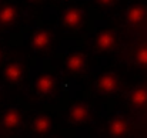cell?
<instances>
[{"label": "cell", "mask_w": 147, "mask_h": 138, "mask_svg": "<svg viewBox=\"0 0 147 138\" xmlns=\"http://www.w3.org/2000/svg\"><path fill=\"white\" fill-rule=\"evenodd\" d=\"M63 21L66 26L69 27H76L80 24L82 21V11L79 9H69L66 13H64V17H63Z\"/></svg>", "instance_id": "1"}, {"label": "cell", "mask_w": 147, "mask_h": 138, "mask_svg": "<svg viewBox=\"0 0 147 138\" xmlns=\"http://www.w3.org/2000/svg\"><path fill=\"white\" fill-rule=\"evenodd\" d=\"M87 108L84 107V105H82V104H79V105H74L73 108H71V113H70V118L74 121V123H82V121H84L86 118H87Z\"/></svg>", "instance_id": "3"}, {"label": "cell", "mask_w": 147, "mask_h": 138, "mask_svg": "<svg viewBox=\"0 0 147 138\" xmlns=\"http://www.w3.org/2000/svg\"><path fill=\"white\" fill-rule=\"evenodd\" d=\"M117 87V80L114 76L111 74H107V76H103L100 78V83H98V88L104 92H111L114 91V88Z\"/></svg>", "instance_id": "2"}, {"label": "cell", "mask_w": 147, "mask_h": 138, "mask_svg": "<svg viewBox=\"0 0 147 138\" xmlns=\"http://www.w3.org/2000/svg\"><path fill=\"white\" fill-rule=\"evenodd\" d=\"M137 58L142 64H147V48H142L137 54Z\"/></svg>", "instance_id": "15"}, {"label": "cell", "mask_w": 147, "mask_h": 138, "mask_svg": "<svg viewBox=\"0 0 147 138\" xmlns=\"http://www.w3.org/2000/svg\"><path fill=\"white\" fill-rule=\"evenodd\" d=\"M4 74H6L7 80H10V81H17V80L22 77V68H20L17 64H10V66L6 67Z\"/></svg>", "instance_id": "7"}, {"label": "cell", "mask_w": 147, "mask_h": 138, "mask_svg": "<svg viewBox=\"0 0 147 138\" xmlns=\"http://www.w3.org/2000/svg\"><path fill=\"white\" fill-rule=\"evenodd\" d=\"M36 86H37V88H39L40 92H49L53 88V80L50 78L49 76H42L37 80Z\"/></svg>", "instance_id": "10"}, {"label": "cell", "mask_w": 147, "mask_h": 138, "mask_svg": "<svg viewBox=\"0 0 147 138\" xmlns=\"http://www.w3.org/2000/svg\"><path fill=\"white\" fill-rule=\"evenodd\" d=\"M34 130L40 134H45L50 130V120L47 117H39L34 123Z\"/></svg>", "instance_id": "12"}, {"label": "cell", "mask_w": 147, "mask_h": 138, "mask_svg": "<svg viewBox=\"0 0 147 138\" xmlns=\"http://www.w3.org/2000/svg\"><path fill=\"white\" fill-rule=\"evenodd\" d=\"M114 44V37L111 33L109 31H103L98 34V39H97V46L101 48V50H109L110 47Z\"/></svg>", "instance_id": "4"}, {"label": "cell", "mask_w": 147, "mask_h": 138, "mask_svg": "<svg viewBox=\"0 0 147 138\" xmlns=\"http://www.w3.org/2000/svg\"><path fill=\"white\" fill-rule=\"evenodd\" d=\"M49 43H50V36L49 33H46V31H39L33 37V46L36 48H45V47L49 46Z\"/></svg>", "instance_id": "6"}, {"label": "cell", "mask_w": 147, "mask_h": 138, "mask_svg": "<svg viewBox=\"0 0 147 138\" xmlns=\"http://www.w3.org/2000/svg\"><path fill=\"white\" fill-rule=\"evenodd\" d=\"M113 0H98V3H101V4H110Z\"/></svg>", "instance_id": "16"}, {"label": "cell", "mask_w": 147, "mask_h": 138, "mask_svg": "<svg viewBox=\"0 0 147 138\" xmlns=\"http://www.w3.org/2000/svg\"><path fill=\"white\" fill-rule=\"evenodd\" d=\"M19 121H20V117H19V113H17L16 110H10V111L4 115V118H3V124H4L7 128L16 127V125L19 124Z\"/></svg>", "instance_id": "9"}, {"label": "cell", "mask_w": 147, "mask_h": 138, "mask_svg": "<svg viewBox=\"0 0 147 138\" xmlns=\"http://www.w3.org/2000/svg\"><path fill=\"white\" fill-rule=\"evenodd\" d=\"M83 66H84V58H83L82 54H73L67 60V67L73 71H79Z\"/></svg>", "instance_id": "8"}, {"label": "cell", "mask_w": 147, "mask_h": 138, "mask_svg": "<svg viewBox=\"0 0 147 138\" xmlns=\"http://www.w3.org/2000/svg\"><path fill=\"white\" fill-rule=\"evenodd\" d=\"M143 17H144V10H143V7H140V6H134V7H131V9L127 11V21H130V23H133V24L142 21Z\"/></svg>", "instance_id": "5"}, {"label": "cell", "mask_w": 147, "mask_h": 138, "mask_svg": "<svg viewBox=\"0 0 147 138\" xmlns=\"http://www.w3.org/2000/svg\"><path fill=\"white\" fill-rule=\"evenodd\" d=\"M146 100H147V92L144 90H139V91L134 92V95H133V101L136 104H143Z\"/></svg>", "instance_id": "14"}, {"label": "cell", "mask_w": 147, "mask_h": 138, "mask_svg": "<svg viewBox=\"0 0 147 138\" xmlns=\"http://www.w3.org/2000/svg\"><path fill=\"white\" fill-rule=\"evenodd\" d=\"M126 130H127V127H126V124H124L121 120H116V121H113L111 125H110V131H111V134L116 135V137L123 135Z\"/></svg>", "instance_id": "13"}, {"label": "cell", "mask_w": 147, "mask_h": 138, "mask_svg": "<svg viewBox=\"0 0 147 138\" xmlns=\"http://www.w3.org/2000/svg\"><path fill=\"white\" fill-rule=\"evenodd\" d=\"M16 17V9L13 6H7L0 11V21L1 23H10Z\"/></svg>", "instance_id": "11"}]
</instances>
